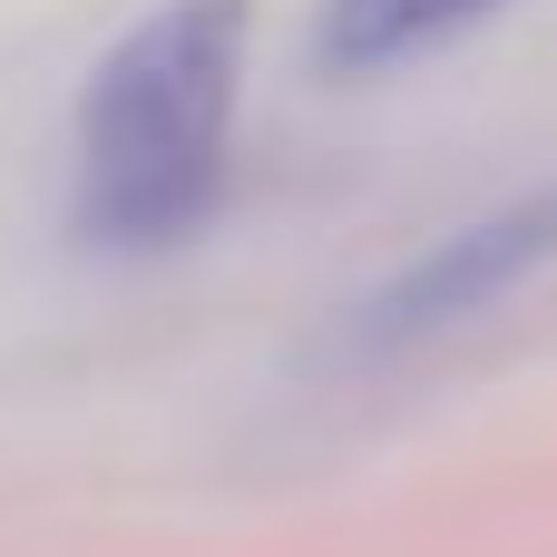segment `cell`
<instances>
[{
	"instance_id": "cell-3",
	"label": "cell",
	"mask_w": 557,
	"mask_h": 557,
	"mask_svg": "<svg viewBox=\"0 0 557 557\" xmlns=\"http://www.w3.org/2000/svg\"><path fill=\"white\" fill-rule=\"evenodd\" d=\"M490 10H509V0H323L313 59H323L333 78H382V69L431 59L441 39L480 29Z\"/></svg>"
},
{
	"instance_id": "cell-1",
	"label": "cell",
	"mask_w": 557,
	"mask_h": 557,
	"mask_svg": "<svg viewBox=\"0 0 557 557\" xmlns=\"http://www.w3.org/2000/svg\"><path fill=\"white\" fill-rule=\"evenodd\" d=\"M255 0H157L78 88L69 215L108 255H157L206 225L235 147Z\"/></svg>"
},
{
	"instance_id": "cell-2",
	"label": "cell",
	"mask_w": 557,
	"mask_h": 557,
	"mask_svg": "<svg viewBox=\"0 0 557 557\" xmlns=\"http://www.w3.org/2000/svg\"><path fill=\"white\" fill-rule=\"evenodd\" d=\"M557 264V176H539L529 196H509V206H490V215H470V225H450L431 255H411L372 304H362V343H431V333H450V323H470V313H490V304H509L519 284H539Z\"/></svg>"
}]
</instances>
